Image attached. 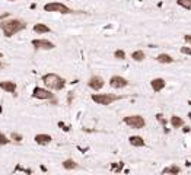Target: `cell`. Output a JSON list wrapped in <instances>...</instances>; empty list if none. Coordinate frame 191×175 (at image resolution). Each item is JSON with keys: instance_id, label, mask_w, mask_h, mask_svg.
Returning a JSON list of instances; mask_svg holds the SVG:
<instances>
[{"instance_id": "6da1fadb", "label": "cell", "mask_w": 191, "mask_h": 175, "mask_svg": "<svg viewBox=\"0 0 191 175\" xmlns=\"http://www.w3.org/2000/svg\"><path fill=\"white\" fill-rule=\"evenodd\" d=\"M26 22L22 19H7V21L0 22V29L3 31V35L6 38H10L13 35H16L18 32H21L23 29H26Z\"/></svg>"}, {"instance_id": "7a4b0ae2", "label": "cell", "mask_w": 191, "mask_h": 175, "mask_svg": "<svg viewBox=\"0 0 191 175\" xmlns=\"http://www.w3.org/2000/svg\"><path fill=\"white\" fill-rule=\"evenodd\" d=\"M43 83L45 88H48L51 90H63L66 86V79L56 75V73H47L43 76Z\"/></svg>"}, {"instance_id": "3957f363", "label": "cell", "mask_w": 191, "mask_h": 175, "mask_svg": "<svg viewBox=\"0 0 191 175\" xmlns=\"http://www.w3.org/2000/svg\"><path fill=\"white\" fill-rule=\"evenodd\" d=\"M123 123L125 126H128L130 129H134V130H142V129L146 127V120H145V117L137 115V114H136V115H127V117H124Z\"/></svg>"}, {"instance_id": "277c9868", "label": "cell", "mask_w": 191, "mask_h": 175, "mask_svg": "<svg viewBox=\"0 0 191 175\" xmlns=\"http://www.w3.org/2000/svg\"><path fill=\"white\" fill-rule=\"evenodd\" d=\"M44 10L45 12H53V13H61V15H70L73 13V9H70L67 4L60 3V1H51L44 4Z\"/></svg>"}, {"instance_id": "5b68a950", "label": "cell", "mask_w": 191, "mask_h": 175, "mask_svg": "<svg viewBox=\"0 0 191 175\" xmlns=\"http://www.w3.org/2000/svg\"><path fill=\"white\" fill-rule=\"evenodd\" d=\"M90 98L93 102H96L98 105H111L113 102L121 99V96L114 95V93H92Z\"/></svg>"}, {"instance_id": "8992f818", "label": "cell", "mask_w": 191, "mask_h": 175, "mask_svg": "<svg viewBox=\"0 0 191 175\" xmlns=\"http://www.w3.org/2000/svg\"><path fill=\"white\" fill-rule=\"evenodd\" d=\"M32 98L41 99V101H48V99L54 98V93H51V89H48V88L37 86V88H34V90H32Z\"/></svg>"}, {"instance_id": "52a82bcc", "label": "cell", "mask_w": 191, "mask_h": 175, "mask_svg": "<svg viewBox=\"0 0 191 175\" xmlns=\"http://www.w3.org/2000/svg\"><path fill=\"white\" fill-rule=\"evenodd\" d=\"M110 86L114 88V89H124V88L128 86V80L125 77L120 76V75H114V76L110 77Z\"/></svg>"}, {"instance_id": "ba28073f", "label": "cell", "mask_w": 191, "mask_h": 175, "mask_svg": "<svg viewBox=\"0 0 191 175\" xmlns=\"http://www.w3.org/2000/svg\"><path fill=\"white\" fill-rule=\"evenodd\" d=\"M32 45H34L37 50H54L56 48V44L51 43L50 40H44V38H37L32 40Z\"/></svg>"}, {"instance_id": "9c48e42d", "label": "cell", "mask_w": 191, "mask_h": 175, "mask_svg": "<svg viewBox=\"0 0 191 175\" xmlns=\"http://www.w3.org/2000/svg\"><path fill=\"white\" fill-rule=\"evenodd\" d=\"M88 86H89L92 90L98 92V90H101L102 88L105 86V80H104L101 76H98V75H93V76H90L89 80H88Z\"/></svg>"}, {"instance_id": "30bf717a", "label": "cell", "mask_w": 191, "mask_h": 175, "mask_svg": "<svg viewBox=\"0 0 191 175\" xmlns=\"http://www.w3.org/2000/svg\"><path fill=\"white\" fill-rule=\"evenodd\" d=\"M150 88L153 89V92H160L166 88V80L163 77H155L150 80Z\"/></svg>"}, {"instance_id": "8fae6325", "label": "cell", "mask_w": 191, "mask_h": 175, "mask_svg": "<svg viewBox=\"0 0 191 175\" xmlns=\"http://www.w3.org/2000/svg\"><path fill=\"white\" fill-rule=\"evenodd\" d=\"M0 89H3L4 92H7V93H16V83L15 82H12V80H0Z\"/></svg>"}, {"instance_id": "7c38bea8", "label": "cell", "mask_w": 191, "mask_h": 175, "mask_svg": "<svg viewBox=\"0 0 191 175\" xmlns=\"http://www.w3.org/2000/svg\"><path fill=\"white\" fill-rule=\"evenodd\" d=\"M34 140L37 144H41V146H44V144H50L51 140H53V137L50 136V134H45V133H40V134H35Z\"/></svg>"}, {"instance_id": "4fadbf2b", "label": "cell", "mask_w": 191, "mask_h": 175, "mask_svg": "<svg viewBox=\"0 0 191 175\" xmlns=\"http://www.w3.org/2000/svg\"><path fill=\"white\" fill-rule=\"evenodd\" d=\"M182 172V168L178 166V165H169L166 168H163L162 171H160V174H168V175H178Z\"/></svg>"}, {"instance_id": "5bb4252c", "label": "cell", "mask_w": 191, "mask_h": 175, "mask_svg": "<svg viewBox=\"0 0 191 175\" xmlns=\"http://www.w3.org/2000/svg\"><path fill=\"white\" fill-rule=\"evenodd\" d=\"M156 61L160 63V64H171L175 61V58L172 57L171 54H166V53H160V54L156 57Z\"/></svg>"}, {"instance_id": "9a60e30c", "label": "cell", "mask_w": 191, "mask_h": 175, "mask_svg": "<svg viewBox=\"0 0 191 175\" xmlns=\"http://www.w3.org/2000/svg\"><path fill=\"white\" fill-rule=\"evenodd\" d=\"M128 142L131 146H134V147H143L146 142H145V139L142 137V136H130L128 137Z\"/></svg>"}, {"instance_id": "2e32d148", "label": "cell", "mask_w": 191, "mask_h": 175, "mask_svg": "<svg viewBox=\"0 0 191 175\" xmlns=\"http://www.w3.org/2000/svg\"><path fill=\"white\" fill-rule=\"evenodd\" d=\"M169 123H171L172 129H182V126L185 124L184 118L180 117V115H172V117H171V120H169Z\"/></svg>"}, {"instance_id": "e0dca14e", "label": "cell", "mask_w": 191, "mask_h": 175, "mask_svg": "<svg viewBox=\"0 0 191 175\" xmlns=\"http://www.w3.org/2000/svg\"><path fill=\"white\" fill-rule=\"evenodd\" d=\"M32 29H34V32L38 34V35H41V34H48V32H51V28H50V26H47L45 23H35Z\"/></svg>"}, {"instance_id": "ac0fdd59", "label": "cell", "mask_w": 191, "mask_h": 175, "mask_svg": "<svg viewBox=\"0 0 191 175\" xmlns=\"http://www.w3.org/2000/svg\"><path fill=\"white\" fill-rule=\"evenodd\" d=\"M63 168L66 169V171H72V169H78L79 165L76 161H73V159H66V161H63Z\"/></svg>"}, {"instance_id": "d6986e66", "label": "cell", "mask_w": 191, "mask_h": 175, "mask_svg": "<svg viewBox=\"0 0 191 175\" xmlns=\"http://www.w3.org/2000/svg\"><path fill=\"white\" fill-rule=\"evenodd\" d=\"M131 58L137 61V63H140V61H143L145 58H146V54H145V51L143 50H136L131 53Z\"/></svg>"}, {"instance_id": "ffe728a7", "label": "cell", "mask_w": 191, "mask_h": 175, "mask_svg": "<svg viewBox=\"0 0 191 175\" xmlns=\"http://www.w3.org/2000/svg\"><path fill=\"white\" fill-rule=\"evenodd\" d=\"M177 4L185 10H191V0H177Z\"/></svg>"}, {"instance_id": "44dd1931", "label": "cell", "mask_w": 191, "mask_h": 175, "mask_svg": "<svg viewBox=\"0 0 191 175\" xmlns=\"http://www.w3.org/2000/svg\"><path fill=\"white\" fill-rule=\"evenodd\" d=\"M10 140L12 142H16V143H21L23 140L22 134H19V133H16V131H13L10 134Z\"/></svg>"}, {"instance_id": "7402d4cb", "label": "cell", "mask_w": 191, "mask_h": 175, "mask_svg": "<svg viewBox=\"0 0 191 175\" xmlns=\"http://www.w3.org/2000/svg\"><path fill=\"white\" fill-rule=\"evenodd\" d=\"M10 142H12L10 137H7L6 134L0 133V146H6V144H9Z\"/></svg>"}, {"instance_id": "603a6c76", "label": "cell", "mask_w": 191, "mask_h": 175, "mask_svg": "<svg viewBox=\"0 0 191 175\" xmlns=\"http://www.w3.org/2000/svg\"><path fill=\"white\" fill-rule=\"evenodd\" d=\"M114 57L117 60H125V51L124 50H115L114 51Z\"/></svg>"}, {"instance_id": "cb8c5ba5", "label": "cell", "mask_w": 191, "mask_h": 175, "mask_svg": "<svg viewBox=\"0 0 191 175\" xmlns=\"http://www.w3.org/2000/svg\"><path fill=\"white\" fill-rule=\"evenodd\" d=\"M156 120L162 124V127H166V124H168V121H166V118L162 115V114H156Z\"/></svg>"}, {"instance_id": "d4e9b609", "label": "cell", "mask_w": 191, "mask_h": 175, "mask_svg": "<svg viewBox=\"0 0 191 175\" xmlns=\"http://www.w3.org/2000/svg\"><path fill=\"white\" fill-rule=\"evenodd\" d=\"M181 54L184 55H191V47H188V45H185V47H181Z\"/></svg>"}, {"instance_id": "484cf974", "label": "cell", "mask_w": 191, "mask_h": 175, "mask_svg": "<svg viewBox=\"0 0 191 175\" xmlns=\"http://www.w3.org/2000/svg\"><path fill=\"white\" fill-rule=\"evenodd\" d=\"M184 41H185V44L191 45V34H185L184 35Z\"/></svg>"}, {"instance_id": "4316f807", "label": "cell", "mask_w": 191, "mask_h": 175, "mask_svg": "<svg viewBox=\"0 0 191 175\" xmlns=\"http://www.w3.org/2000/svg\"><path fill=\"white\" fill-rule=\"evenodd\" d=\"M182 131H184V133H190L191 129L188 127V126H185V124H184V126H182Z\"/></svg>"}, {"instance_id": "83f0119b", "label": "cell", "mask_w": 191, "mask_h": 175, "mask_svg": "<svg viewBox=\"0 0 191 175\" xmlns=\"http://www.w3.org/2000/svg\"><path fill=\"white\" fill-rule=\"evenodd\" d=\"M75 95H73V92H69V104L72 102V98H73Z\"/></svg>"}, {"instance_id": "f1b7e54d", "label": "cell", "mask_w": 191, "mask_h": 175, "mask_svg": "<svg viewBox=\"0 0 191 175\" xmlns=\"http://www.w3.org/2000/svg\"><path fill=\"white\" fill-rule=\"evenodd\" d=\"M187 117H188V118H190V120H191V111H190V112H188V115H187Z\"/></svg>"}, {"instance_id": "f546056e", "label": "cell", "mask_w": 191, "mask_h": 175, "mask_svg": "<svg viewBox=\"0 0 191 175\" xmlns=\"http://www.w3.org/2000/svg\"><path fill=\"white\" fill-rule=\"evenodd\" d=\"M1 67H3V63H1V61H0V69H1Z\"/></svg>"}, {"instance_id": "4dcf8cb0", "label": "cell", "mask_w": 191, "mask_h": 175, "mask_svg": "<svg viewBox=\"0 0 191 175\" xmlns=\"http://www.w3.org/2000/svg\"><path fill=\"white\" fill-rule=\"evenodd\" d=\"M0 58H3V54H1V53H0Z\"/></svg>"}, {"instance_id": "1f68e13d", "label": "cell", "mask_w": 191, "mask_h": 175, "mask_svg": "<svg viewBox=\"0 0 191 175\" xmlns=\"http://www.w3.org/2000/svg\"><path fill=\"white\" fill-rule=\"evenodd\" d=\"M188 105H191V99H190V101H188Z\"/></svg>"}, {"instance_id": "d6a6232c", "label": "cell", "mask_w": 191, "mask_h": 175, "mask_svg": "<svg viewBox=\"0 0 191 175\" xmlns=\"http://www.w3.org/2000/svg\"><path fill=\"white\" fill-rule=\"evenodd\" d=\"M7 1H16V0H7Z\"/></svg>"}]
</instances>
